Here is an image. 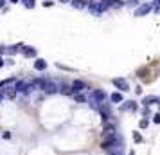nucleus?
Instances as JSON below:
<instances>
[{"instance_id": "f257e3e1", "label": "nucleus", "mask_w": 160, "mask_h": 155, "mask_svg": "<svg viewBox=\"0 0 160 155\" xmlns=\"http://www.w3.org/2000/svg\"><path fill=\"white\" fill-rule=\"evenodd\" d=\"M85 89H87V85L83 81H79V80L72 81V85H70V92H72V94H79L81 90H85Z\"/></svg>"}, {"instance_id": "f03ea898", "label": "nucleus", "mask_w": 160, "mask_h": 155, "mask_svg": "<svg viewBox=\"0 0 160 155\" xmlns=\"http://www.w3.org/2000/svg\"><path fill=\"white\" fill-rule=\"evenodd\" d=\"M113 137H117L115 128L113 126H106L104 132H102V141H110V139H113Z\"/></svg>"}, {"instance_id": "7ed1b4c3", "label": "nucleus", "mask_w": 160, "mask_h": 155, "mask_svg": "<svg viewBox=\"0 0 160 155\" xmlns=\"http://www.w3.org/2000/svg\"><path fill=\"white\" fill-rule=\"evenodd\" d=\"M99 112H101V116H102L104 121H108V119L112 117V112H110L108 103H101V105H99Z\"/></svg>"}, {"instance_id": "20e7f679", "label": "nucleus", "mask_w": 160, "mask_h": 155, "mask_svg": "<svg viewBox=\"0 0 160 155\" xmlns=\"http://www.w3.org/2000/svg\"><path fill=\"white\" fill-rule=\"evenodd\" d=\"M113 85H115L117 89H121V90H130L128 81H126V80H122V78H115V80H113Z\"/></svg>"}, {"instance_id": "39448f33", "label": "nucleus", "mask_w": 160, "mask_h": 155, "mask_svg": "<svg viewBox=\"0 0 160 155\" xmlns=\"http://www.w3.org/2000/svg\"><path fill=\"white\" fill-rule=\"evenodd\" d=\"M149 9H151V6H149V4H144V6H140V8L135 11V16H144L146 13H149Z\"/></svg>"}, {"instance_id": "423d86ee", "label": "nucleus", "mask_w": 160, "mask_h": 155, "mask_svg": "<svg viewBox=\"0 0 160 155\" xmlns=\"http://www.w3.org/2000/svg\"><path fill=\"white\" fill-rule=\"evenodd\" d=\"M16 80L15 78H9V80H6V81H0V90H4L6 87H11V85H15Z\"/></svg>"}, {"instance_id": "0eeeda50", "label": "nucleus", "mask_w": 160, "mask_h": 155, "mask_svg": "<svg viewBox=\"0 0 160 155\" xmlns=\"http://www.w3.org/2000/svg\"><path fill=\"white\" fill-rule=\"evenodd\" d=\"M155 103H158V97H157V96L144 97V106H148V105H155Z\"/></svg>"}, {"instance_id": "6e6552de", "label": "nucleus", "mask_w": 160, "mask_h": 155, "mask_svg": "<svg viewBox=\"0 0 160 155\" xmlns=\"http://www.w3.org/2000/svg\"><path fill=\"white\" fill-rule=\"evenodd\" d=\"M45 67H47L45 59H36V61H34V69H36V70H45Z\"/></svg>"}, {"instance_id": "1a4fd4ad", "label": "nucleus", "mask_w": 160, "mask_h": 155, "mask_svg": "<svg viewBox=\"0 0 160 155\" xmlns=\"http://www.w3.org/2000/svg\"><path fill=\"white\" fill-rule=\"evenodd\" d=\"M22 51H23V54H25L27 58H31V56H34V54H36V51H34L32 47H22Z\"/></svg>"}, {"instance_id": "9d476101", "label": "nucleus", "mask_w": 160, "mask_h": 155, "mask_svg": "<svg viewBox=\"0 0 160 155\" xmlns=\"http://www.w3.org/2000/svg\"><path fill=\"white\" fill-rule=\"evenodd\" d=\"M110 99H112L113 103H121V101H122V94H119V92H113V94L110 96Z\"/></svg>"}, {"instance_id": "9b49d317", "label": "nucleus", "mask_w": 160, "mask_h": 155, "mask_svg": "<svg viewBox=\"0 0 160 155\" xmlns=\"http://www.w3.org/2000/svg\"><path fill=\"white\" fill-rule=\"evenodd\" d=\"M122 110H137V105H135V101H128V105H124L122 106Z\"/></svg>"}, {"instance_id": "f8f14e48", "label": "nucleus", "mask_w": 160, "mask_h": 155, "mask_svg": "<svg viewBox=\"0 0 160 155\" xmlns=\"http://www.w3.org/2000/svg\"><path fill=\"white\" fill-rule=\"evenodd\" d=\"M72 6L78 8V9H83L85 8V2H83V0H72Z\"/></svg>"}, {"instance_id": "ddd939ff", "label": "nucleus", "mask_w": 160, "mask_h": 155, "mask_svg": "<svg viewBox=\"0 0 160 155\" xmlns=\"http://www.w3.org/2000/svg\"><path fill=\"white\" fill-rule=\"evenodd\" d=\"M61 94H65V96L72 94V92H70V85H61Z\"/></svg>"}, {"instance_id": "4468645a", "label": "nucleus", "mask_w": 160, "mask_h": 155, "mask_svg": "<svg viewBox=\"0 0 160 155\" xmlns=\"http://www.w3.org/2000/svg\"><path fill=\"white\" fill-rule=\"evenodd\" d=\"M74 97H76V101H78V103H85V101H87V97L81 96V94H74Z\"/></svg>"}, {"instance_id": "2eb2a0df", "label": "nucleus", "mask_w": 160, "mask_h": 155, "mask_svg": "<svg viewBox=\"0 0 160 155\" xmlns=\"http://www.w3.org/2000/svg\"><path fill=\"white\" fill-rule=\"evenodd\" d=\"M133 139H135V142H142V135H140L138 132H135L133 133Z\"/></svg>"}, {"instance_id": "dca6fc26", "label": "nucleus", "mask_w": 160, "mask_h": 155, "mask_svg": "<svg viewBox=\"0 0 160 155\" xmlns=\"http://www.w3.org/2000/svg\"><path fill=\"white\" fill-rule=\"evenodd\" d=\"M138 126H140V128H148V119H140V121H138Z\"/></svg>"}, {"instance_id": "f3484780", "label": "nucleus", "mask_w": 160, "mask_h": 155, "mask_svg": "<svg viewBox=\"0 0 160 155\" xmlns=\"http://www.w3.org/2000/svg\"><path fill=\"white\" fill-rule=\"evenodd\" d=\"M25 8H34V0H23Z\"/></svg>"}, {"instance_id": "a211bd4d", "label": "nucleus", "mask_w": 160, "mask_h": 155, "mask_svg": "<svg viewBox=\"0 0 160 155\" xmlns=\"http://www.w3.org/2000/svg\"><path fill=\"white\" fill-rule=\"evenodd\" d=\"M153 121H155V123H160V114H155V116H153Z\"/></svg>"}, {"instance_id": "6ab92c4d", "label": "nucleus", "mask_w": 160, "mask_h": 155, "mask_svg": "<svg viewBox=\"0 0 160 155\" xmlns=\"http://www.w3.org/2000/svg\"><path fill=\"white\" fill-rule=\"evenodd\" d=\"M2 65H4V59L0 58V67H2Z\"/></svg>"}, {"instance_id": "aec40b11", "label": "nucleus", "mask_w": 160, "mask_h": 155, "mask_svg": "<svg viewBox=\"0 0 160 155\" xmlns=\"http://www.w3.org/2000/svg\"><path fill=\"white\" fill-rule=\"evenodd\" d=\"M2 4H4V0H0V6H2Z\"/></svg>"}, {"instance_id": "412c9836", "label": "nucleus", "mask_w": 160, "mask_h": 155, "mask_svg": "<svg viewBox=\"0 0 160 155\" xmlns=\"http://www.w3.org/2000/svg\"><path fill=\"white\" fill-rule=\"evenodd\" d=\"M59 2H68V0H59Z\"/></svg>"}, {"instance_id": "4be33fe9", "label": "nucleus", "mask_w": 160, "mask_h": 155, "mask_svg": "<svg viewBox=\"0 0 160 155\" xmlns=\"http://www.w3.org/2000/svg\"><path fill=\"white\" fill-rule=\"evenodd\" d=\"M11 2H15V4H16V2H18V0H11Z\"/></svg>"}]
</instances>
